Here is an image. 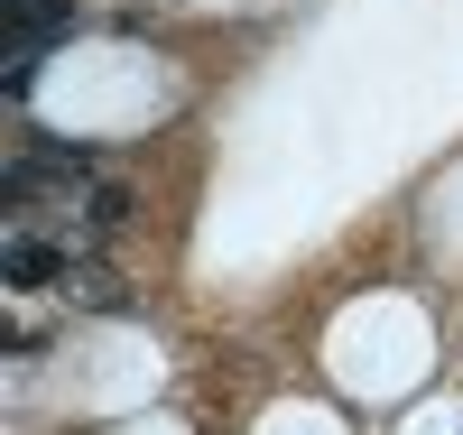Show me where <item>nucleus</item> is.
<instances>
[{"instance_id": "obj_1", "label": "nucleus", "mask_w": 463, "mask_h": 435, "mask_svg": "<svg viewBox=\"0 0 463 435\" xmlns=\"http://www.w3.org/2000/svg\"><path fill=\"white\" fill-rule=\"evenodd\" d=\"M56 37H74V0H10V47L47 56Z\"/></svg>"}, {"instance_id": "obj_2", "label": "nucleus", "mask_w": 463, "mask_h": 435, "mask_svg": "<svg viewBox=\"0 0 463 435\" xmlns=\"http://www.w3.org/2000/svg\"><path fill=\"white\" fill-rule=\"evenodd\" d=\"M0 279H10V288H56L65 279V251L56 241H10V251H0Z\"/></svg>"}, {"instance_id": "obj_3", "label": "nucleus", "mask_w": 463, "mask_h": 435, "mask_svg": "<svg viewBox=\"0 0 463 435\" xmlns=\"http://www.w3.org/2000/svg\"><path fill=\"white\" fill-rule=\"evenodd\" d=\"M84 222H93V232H121V222H130V185H93V194H84Z\"/></svg>"}]
</instances>
